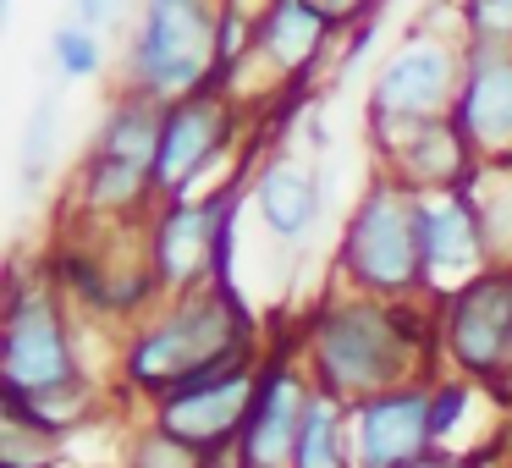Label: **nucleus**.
Masks as SVG:
<instances>
[{
  "instance_id": "obj_17",
  "label": "nucleus",
  "mask_w": 512,
  "mask_h": 468,
  "mask_svg": "<svg viewBox=\"0 0 512 468\" xmlns=\"http://www.w3.org/2000/svg\"><path fill=\"white\" fill-rule=\"evenodd\" d=\"M248 193H254V210H259V221H265V232L276 237V243L298 248L314 237L325 193H320V171H314L309 160H298V155L265 160V166L254 171V188Z\"/></svg>"
},
{
  "instance_id": "obj_16",
  "label": "nucleus",
  "mask_w": 512,
  "mask_h": 468,
  "mask_svg": "<svg viewBox=\"0 0 512 468\" xmlns=\"http://www.w3.org/2000/svg\"><path fill=\"white\" fill-rule=\"evenodd\" d=\"M386 149V171L397 182H408L413 193H446V188H463L468 171L479 166L474 149L463 144L452 116L441 122H413V127H397V133L375 138Z\"/></svg>"
},
{
  "instance_id": "obj_1",
  "label": "nucleus",
  "mask_w": 512,
  "mask_h": 468,
  "mask_svg": "<svg viewBox=\"0 0 512 468\" xmlns=\"http://www.w3.org/2000/svg\"><path fill=\"white\" fill-rule=\"evenodd\" d=\"M254 358V320L237 303V292L226 281H204V287L177 292L166 314L149 331L133 336L122 358L127 386H138L144 397L166 402L171 391L193 386V380H215L226 369Z\"/></svg>"
},
{
  "instance_id": "obj_18",
  "label": "nucleus",
  "mask_w": 512,
  "mask_h": 468,
  "mask_svg": "<svg viewBox=\"0 0 512 468\" xmlns=\"http://www.w3.org/2000/svg\"><path fill=\"white\" fill-rule=\"evenodd\" d=\"M336 23L309 0H270L254 23V56H265L281 78H303L325 56Z\"/></svg>"
},
{
  "instance_id": "obj_4",
  "label": "nucleus",
  "mask_w": 512,
  "mask_h": 468,
  "mask_svg": "<svg viewBox=\"0 0 512 468\" xmlns=\"http://www.w3.org/2000/svg\"><path fill=\"white\" fill-rule=\"evenodd\" d=\"M342 276L369 298H408L424 287V193L380 171L342 232Z\"/></svg>"
},
{
  "instance_id": "obj_11",
  "label": "nucleus",
  "mask_w": 512,
  "mask_h": 468,
  "mask_svg": "<svg viewBox=\"0 0 512 468\" xmlns=\"http://www.w3.org/2000/svg\"><path fill=\"white\" fill-rule=\"evenodd\" d=\"M446 353L468 375L496 380L512 364V265H490L474 287L446 298Z\"/></svg>"
},
{
  "instance_id": "obj_23",
  "label": "nucleus",
  "mask_w": 512,
  "mask_h": 468,
  "mask_svg": "<svg viewBox=\"0 0 512 468\" xmlns=\"http://www.w3.org/2000/svg\"><path fill=\"white\" fill-rule=\"evenodd\" d=\"M50 61H56V72L61 78H72V83H83V78H94V72L105 67V45H100V34H94L89 23H61L56 34H50Z\"/></svg>"
},
{
  "instance_id": "obj_22",
  "label": "nucleus",
  "mask_w": 512,
  "mask_h": 468,
  "mask_svg": "<svg viewBox=\"0 0 512 468\" xmlns=\"http://www.w3.org/2000/svg\"><path fill=\"white\" fill-rule=\"evenodd\" d=\"M67 435L45 430L34 419H17V413H0V468H50L67 452Z\"/></svg>"
},
{
  "instance_id": "obj_30",
  "label": "nucleus",
  "mask_w": 512,
  "mask_h": 468,
  "mask_svg": "<svg viewBox=\"0 0 512 468\" xmlns=\"http://www.w3.org/2000/svg\"><path fill=\"white\" fill-rule=\"evenodd\" d=\"M507 369H512V364H507Z\"/></svg>"
},
{
  "instance_id": "obj_19",
  "label": "nucleus",
  "mask_w": 512,
  "mask_h": 468,
  "mask_svg": "<svg viewBox=\"0 0 512 468\" xmlns=\"http://www.w3.org/2000/svg\"><path fill=\"white\" fill-rule=\"evenodd\" d=\"M490 265H512V160H479L463 182Z\"/></svg>"
},
{
  "instance_id": "obj_28",
  "label": "nucleus",
  "mask_w": 512,
  "mask_h": 468,
  "mask_svg": "<svg viewBox=\"0 0 512 468\" xmlns=\"http://www.w3.org/2000/svg\"><path fill=\"white\" fill-rule=\"evenodd\" d=\"M408 468H485V457L479 452H430V457H419V463H408Z\"/></svg>"
},
{
  "instance_id": "obj_27",
  "label": "nucleus",
  "mask_w": 512,
  "mask_h": 468,
  "mask_svg": "<svg viewBox=\"0 0 512 468\" xmlns=\"http://www.w3.org/2000/svg\"><path fill=\"white\" fill-rule=\"evenodd\" d=\"M122 12H127V0H78V23H89L94 34L122 23Z\"/></svg>"
},
{
  "instance_id": "obj_8",
  "label": "nucleus",
  "mask_w": 512,
  "mask_h": 468,
  "mask_svg": "<svg viewBox=\"0 0 512 468\" xmlns=\"http://www.w3.org/2000/svg\"><path fill=\"white\" fill-rule=\"evenodd\" d=\"M435 452V386H391L347 408V457L353 468H408Z\"/></svg>"
},
{
  "instance_id": "obj_14",
  "label": "nucleus",
  "mask_w": 512,
  "mask_h": 468,
  "mask_svg": "<svg viewBox=\"0 0 512 468\" xmlns=\"http://www.w3.org/2000/svg\"><path fill=\"white\" fill-rule=\"evenodd\" d=\"M490 270L485 237H479L474 204L463 188L424 193V292L435 298H457Z\"/></svg>"
},
{
  "instance_id": "obj_25",
  "label": "nucleus",
  "mask_w": 512,
  "mask_h": 468,
  "mask_svg": "<svg viewBox=\"0 0 512 468\" xmlns=\"http://www.w3.org/2000/svg\"><path fill=\"white\" fill-rule=\"evenodd\" d=\"M463 28L468 45L512 50V0H463Z\"/></svg>"
},
{
  "instance_id": "obj_26",
  "label": "nucleus",
  "mask_w": 512,
  "mask_h": 468,
  "mask_svg": "<svg viewBox=\"0 0 512 468\" xmlns=\"http://www.w3.org/2000/svg\"><path fill=\"white\" fill-rule=\"evenodd\" d=\"M309 6H320L336 28H347V23H369V17H380L386 0H309Z\"/></svg>"
},
{
  "instance_id": "obj_24",
  "label": "nucleus",
  "mask_w": 512,
  "mask_h": 468,
  "mask_svg": "<svg viewBox=\"0 0 512 468\" xmlns=\"http://www.w3.org/2000/svg\"><path fill=\"white\" fill-rule=\"evenodd\" d=\"M127 468H210V457L193 452L188 441H177L171 430H144L133 446H127Z\"/></svg>"
},
{
  "instance_id": "obj_5",
  "label": "nucleus",
  "mask_w": 512,
  "mask_h": 468,
  "mask_svg": "<svg viewBox=\"0 0 512 468\" xmlns=\"http://www.w3.org/2000/svg\"><path fill=\"white\" fill-rule=\"evenodd\" d=\"M160 116L166 105L149 94L127 89L122 100L105 111L94 144L83 149L78 166V199L89 210H133L138 199L155 193V155H160Z\"/></svg>"
},
{
  "instance_id": "obj_2",
  "label": "nucleus",
  "mask_w": 512,
  "mask_h": 468,
  "mask_svg": "<svg viewBox=\"0 0 512 468\" xmlns=\"http://www.w3.org/2000/svg\"><path fill=\"white\" fill-rule=\"evenodd\" d=\"M419 325L397 298L347 292L314 309L309 320V369L314 386L336 402H369L391 386H408V369L419 358Z\"/></svg>"
},
{
  "instance_id": "obj_20",
  "label": "nucleus",
  "mask_w": 512,
  "mask_h": 468,
  "mask_svg": "<svg viewBox=\"0 0 512 468\" xmlns=\"http://www.w3.org/2000/svg\"><path fill=\"white\" fill-rule=\"evenodd\" d=\"M292 468H353V457H347V402L325 397L320 386H314V402L303 413Z\"/></svg>"
},
{
  "instance_id": "obj_7",
  "label": "nucleus",
  "mask_w": 512,
  "mask_h": 468,
  "mask_svg": "<svg viewBox=\"0 0 512 468\" xmlns=\"http://www.w3.org/2000/svg\"><path fill=\"white\" fill-rule=\"evenodd\" d=\"M83 380V364L72 353V331L56 292L45 281L23 276L6 298V336H0V386L12 391H50Z\"/></svg>"
},
{
  "instance_id": "obj_10",
  "label": "nucleus",
  "mask_w": 512,
  "mask_h": 468,
  "mask_svg": "<svg viewBox=\"0 0 512 468\" xmlns=\"http://www.w3.org/2000/svg\"><path fill=\"white\" fill-rule=\"evenodd\" d=\"M254 386H259V364L226 369L215 380H193V386L171 391L166 402H155V424L171 430L177 441H188L193 452L210 457V468L221 463V452H237L243 441V424H248V408H254Z\"/></svg>"
},
{
  "instance_id": "obj_9",
  "label": "nucleus",
  "mask_w": 512,
  "mask_h": 468,
  "mask_svg": "<svg viewBox=\"0 0 512 468\" xmlns=\"http://www.w3.org/2000/svg\"><path fill=\"white\" fill-rule=\"evenodd\" d=\"M232 100H226L221 83L199 94H182L166 105L160 116V155H155V199H188L193 182L221 160V149L232 144Z\"/></svg>"
},
{
  "instance_id": "obj_3",
  "label": "nucleus",
  "mask_w": 512,
  "mask_h": 468,
  "mask_svg": "<svg viewBox=\"0 0 512 468\" xmlns=\"http://www.w3.org/2000/svg\"><path fill=\"white\" fill-rule=\"evenodd\" d=\"M221 34H226V6H215V0H144L122 56L127 89L149 94L160 105L210 89L215 78H226Z\"/></svg>"
},
{
  "instance_id": "obj_12",
  "label": "nucleus",
  "mask_w": 512,
  "mask_h": 468,
  "mask_svg": "<svg viewBox=\"0 0 512 468\" xmlns=\"http://www.w3.org/2000/svg\"><path fill=\"white\" fill-rule=\"evenodd\" d=\"M309 402H314V380L287 353H270L259 364L254 408H248L243 441H237V468H292Z\"/></svg>"
},
{
  "instance_id": "obj_13",
  "label": "nucleus",
  "mask_w": 512,
  "mask_h": 468,
  "mask_svg": "<svg viewBox=\"0 0 512 468\" xmlns=\"http://www.w3.org/2000/svg\"><path fill=\"white\" fill-rule=\"evenodd\" d=\"M232 204L237 193H215V199L193 204V199H171L155 221V243H149V265H155L160 287H204L215 281V265H221V243L232 232Z\"/></svg>"
},
{
  "instance_id": "obj_21",
  "label": "nucleus",
  "mask_w": 512,
  "mask_h": 468,
  "mask_svg": "<svg viewBox=\"0 0 512 468\" xmlns=\"http://www.w3.org/2000/svg\"><path fill=\"white\" fill-rule=\"evenodd\" d=\"M56 133H61V100L56 94H39L34 111H28L23 144H17V166H23V193H34L50 171V155H56Z\"/></svg>"
},
{
  "instance_id": "obj_6",
  "label": "nucleus",
  "mask_w": 512,
  "mask_h": 468,
  "mask_svg": "<svg viewBox=\"0 0 512 468\" xmlns=\"http://www.w3.org/2000/svg\"><path fill=\"white\" fill-rule=\"evenodd\" d=\"M463 72H468V50L446 45V39L413 34L375 72V89H369V127H375V138L397 133V127H413V122L452 116L457 94H463Z\"/></svg>"
},
{
  "instance_id": "obj_15",
  "label": "nucleus",
  "mask_w": 512,
  "mask_h": 468,
  "mask_svg": "<svg viewBox=\"0 0 512 468\" xmlns=\"http://www.w3.org/2000/svg\"><path fill=\"white\" fill-rule=\"evenodd\" d=\"M452 122L474 149V160H512V50L468 45V72Z\"/></svg>"
},
{
  "instance_id": "obj_29",
  "label": "nucleus",
  "mask_w": 512,
  "mask_h": 468,
  "mask_svg": "<svg viewBox=\"0 0 512 468\" xmlns=\"http://www.w3.org/2000/svg\"><path fill=\"white\" fill-rule=\"evenodd\" d=\"M0 6H12V0H0Z\"/></svg>"
}]
</instances>
